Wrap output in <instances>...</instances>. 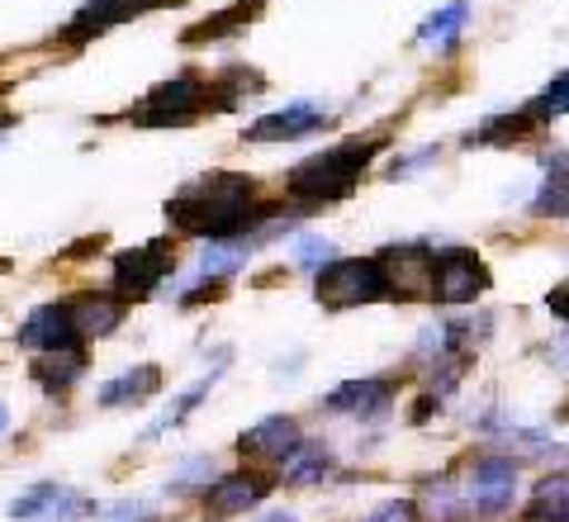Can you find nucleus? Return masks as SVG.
Returning a JSON list of instances; mask_svg holds the SVG:
<instances>
[{"label":"nucleus","instance_id":"obj_16","mask_svg":"<svg viewBox=\"0 0 569 522\" xmlns=\"http://www.w3.org/2000/svg\"><path fill=\"white\" fill-rule=\"evenodd\" d=\"M162 390V366H133L100 385V404L104 408H123V404H148Z\"/></svg>","mask_w":569,"mask_h":522},{"label":"nucleus","instance_id":"obj_35","mask_svg":"<svg viewBox=\"0 0 569 522\" xmlns=\"http://www.w3.org/2000/svg\"><path fill=\"white\" fill-rule=\"evenodd\" d=\"M0 427H6V408H0Z\"/></svg>","mask_w":569,"mask_h":522},{"label":"nucleus","instance_id":"obj_7","mask_svg":"<svg viewBox=\"0 0 569 522\" xmlns=\"http://www.w3.org/2000/svg\"><path fill=\"white\" fill-rule=\"evenodd\" d=\"M512 499H518V465L503 456H485L470 475V509L485 518H498L512 509Z\"/></svg>","mask_w":569,"mask_h":522},{"label":"nucleus","instance_id":"obj_23","mask_svg":"<svg viewBox=\"0 0 569 522\" xmlns=\"http://www.w3.org/2000/svg\"><path fill=\"white\" fill-rule=\"evenodd\" d=\"M219 375H223V371H209V375H204V381H194V385H190V390L181 394V400H176V404H171V408L162 413V418H157V423L148 427V437H162V432H171V427H181V423L190 418V413H194V404H200V400H209V390H213V385H219Z\"/></svg>","mask_w":569,"mask_h":522},{"label":"nucleus","instance_id":"obj_3","mask_svg":"<svg viewBox=\"0 0 569 522\" xmlns=\"http://www.w3.org/2000/svg\"><path fill=\"white\" fill-rule=\"evenodd\" d=\"M313 295L323 309H356V304L389 299V285L376 257H332L318 266Z\"/></svg>","mask_w":569,"mask_h":522},{"label":"nucleus","instance_id":"obj_29","mask_svg":"<svg viewBox=\"0 0 569 522\" xmlns=\"http://www.w3.org/2000/svg\"><path fill=\"white\" fill-rule=\"evenodd\" d=\"M422 499H427V513H432L437 522H447L456 513V503H451V484L447 480H427L422 484Z\"/></svg>","mask_w":569,"mask_h":522},{"label":"nucleus","instance_id":"obj_14","mask_svg":"<svg viewBox=\"0 0 569 522\" xmlns=\"http://www.w3.org/2000/svg\"><path fill=\"white\" fill-rule=\"evenodd\" d=\"M299 442H305V437H299V423L284 418V413H271V418H261V423H252V427L242 432L238 452L242 456H257V461H284Z\"/></svg>","mask_w":569,"mask_h":522},{"label":"nucleus","instance_id":"obj_33","mask_svg":"<svg viewBox=\"0 0 569 522\" xmlns=\"http://www.w3.org/2000/svg\"><path fill=\"white\" fill-rule=\"evenodd\" d=\"M295 257H299V266H323V262H332V243L328 238H299Z\"/></svg>","mask_w":569,"mask_h":522},{"label":"nucleus","instance_id":"obj_6","mask_svg":"<svg viewBox=\"0 0 569 522\" xmlns=\"http://www.w3.org/2000/svg\"><path fill=\"white\" fill-rule=\"evenodd\" d=\"M171 272H176V252H171L167 238L129 247V252H114V295L123 304H129V299H148Z\"/></svg>","mask_w":569,"mask_h":522},{"label":"nucleus","instance_id":"obj_19","mask_svg":"<svg viewBox=\"0 0 569 522\" xmlns=\"http://www.w3.org/2000/svg\"><path fill=\"white\" fill-rule=\"evenodd\" d=\"M86 513H96V503L77 494V490H67V484H52L48 499L39 503V513H33V522H81Z\"/></svg>","mask_w":569,"mask_h":522},{"label":"nucleus","instance_id":"obj_22","mask_svg":"<svg viewBox=\"0 0 569 522\" xmlns=\"http://www.w3.org/2000/svg\"><path fill=\"white\" fill-rule=\"evenodd\" d=\"M257 10H261V0H252V6H247V0H238L233 10L209 14L204 24H194V29L186 33V43H213V39H223V33H233V29H247V20H252Z\"/></svg>","mask_w":569,"mask_h":522},{"label":"nucleus","instance_id":"obj_25","mask_svg":"<svg viewBox=\"0 0 569 522\" xmlns=\"http://www.w3.org/2000/svg\"><path fill=\"white\" fill-rule=\"evenodd\" d=\"M565 105H569V77H565V71H556V81H550L546 91L527 105V115H531V124H541V119H560V115H565Z\"/></svg>","mask_w":569,"mask_h":522},{"label":"nucleus","instance_id":"obj_11","mask_svg":"<svg viewBox=\"0 0 569 522\" xmlns=\"http://www.w3.org/2000/svg\"><path fill=\"white\" fill-rule=\"evenodd\" d=\"M162 6H186V0H86L77 10V20L67 24V39H91V33H104L123 20H138L148 10H162Z\"/></svg>","mask_w":569,"mask_h":522},{"label":"nucleus","instance_id":"obj_5","mask_svg":"<svg viewBox=\"0 0 569 522\" xmlns=\"http://www.w3.org/2000/svg\"><path fill=\"white\" fill-rule=\"evenodd\" d=\"M489 290V272L485 262L466 247H447L432 252V272H427V299L437 304H475Z\"/></svg>","mask_w":569,"mask_h":522},{"label":"nucleus","instance_id":"obj_9","mask_svg":"<svg viewBox=\"0 0 569 522\" xmlns=\"http://www.w3.org/2000/svg\"><path fill=\"white\" fill-rule=\"evenodd\" d=\"M271 494V480L257 475V471H238V475H223L209 484L204 494V518L209 522H223V518H238L247 509H257V503Z\"/></svg>","mask_w":569,"mask_h":522},{"label":"nucleus","instance_id":"obj_24","mask_svg":"<svg viewBox=\"0 0 569 522\" xmlns=\"http://www.w3.org/2000/svg\"><path fill=\"white\" fill-rule=\"evenodd\" d=\"M565 503H569V490H565V475H550L537 484V499L527 509V522H565Z\"/></svg>","mask_w":569,"mask_h":522},{"label":"nucleus","instance_id":"obj_26","mask_svg":"<svg viewBox=\"0 0 569 522\" xmlns=\"http://www.w3.org/2000/svg\"><path fill=\"white\" fill-rule=\"evenodd\" d=\"M242 257H247V252H242L238 243H209V247H204V257H200V276L223 280L228 272H238Z\"/></svg>","mask_w":569,"mask_h":522},{"label":"nucleus","instance_id":"obj_21","mask_svg":"<svg viewBox=\"0 0 569 522\" xmlns=\"http://www.w3.org/2000/svg\"><path fill=\"white\" fill-rule=\"evenodd\" d=\"M466 14H470V0H451V6H441L437 14H427V20H422L418 43H441V48H451L456 33H460V24H466Z\"/></svg>","mask_w":569,"mask_h":522},{"label":"nucleus","instance_id":"obj_36","mask_svg":"<svg viewBox=\"0 0 569 522\" xmlns=\"http://www.w3.org/2000/svg\"><path fill=\"white\" fill-rule=\"evenodd\" d=\"M0 124H6V115H0Z\"/></svg>","mask_w":569,"mask_h":522},{"label":"nucleus","instance_id":"obj_10","mask_svg":"<svg viewBox=\"0 0 569 522\" xmlns=\"http://www.w3.org/2000/svg\"><path fill=\"white\" fill-rule=\"evenodd\" d=\"M380 272L389 285V299H422L427 295V272H432V252L427 247H385L380 252Z\"/></svg>","mask_w":569,"mask_h":522},{"label":"nucleus","instance_id":"obj_4","mask_svg":"<svg viewBox=\"0 0 569 522\" xmlns=\"http://www.w3.org/2000/svg\"><path fill=\"white\" fill-rule=\"evenodd\" d=\"M204 110H213L209 105V86L194 77V71H181L176 81H162L157 91L142 96V105L129 115L133 124H142V129H176V124H190V119H200Z\"/></svg>","mask_w":569,"mask_h":522},{"label":"nucleus","instance_id":"obj_17","mask_svg":"<svg viewBox=\"0 0 569 522\" xmlns=\"http://www.w3.org/2000/svg\"><path fill=\"white\" fill-rule=\"evenodd\" d=\"M81 371H86V352L62 347V352H43L39 362H33V381H39L48 394H62L81 381Z\"/></svg>","mask_w":569,"mask_h":522},{"label":"nucleus","instance_id":"obj_12","mask_svg":"<svg viewBox=\"0 0 569 522\" xmlns=\"http://www.w3.org/2000/svg\"><path fill=\"white\" fill-rule=\"evenodd\" d=\"M328 124V115L318 105L299 100V105H284V110H271L261 115L257 124H247L242 142H290V138H305V134H318Z\"/></svg>","mask_w":569,"mask_h":522},{"label":"nucleus","instance_id":"obj_27","mask_svg":"<svg viewBox=\"0 0 569 522\" xmlns=\"http://www.w3.org/2000/svg\"><path fill=\"white\" fill-rule=\"evenodd\" d=\"M565 214V152L556 157H546V186H541V200H537V214Z\"/></svg>","mask_w":569,"mask_h":522},{"label":"nucleus","instance_id":"obj_30","mask_svg":"<svg viewBox=\"0 0 569 522\" xmlns=\"http://www.w3.org/2000/svg\"><path fill=\"white\" fill-rule=\"evenodd\" d=\"M48 490H52V480H43V484H33V490H29V494H20V499H14V503H10V518H14V522H33V513H39V503L48 499Z\"/></svg>","mask_w":569,"mask_h":522},{"label":"nucleus","instance_id":"obj_18","mask_svg":"<svg viewBox=\"0 0 569 522\" xmlns=\"http://www.w3.org/2000/svg\"><path fill=\"white\" fill-rule=\"evenodd\" d=\"M280 465H284V480H290V484H318L332 471V452L323 442H299Z\"/></svg>","mask_w":569,"mask_h":522},{"label":"nucleus","instance_id":"obj_32","mask_svg":"<svg viewBox=\"0 0 569 522\" xmlns=\"http://www.w3.org/2000/svg\"><path fill=\"white\" fill-rule=\"evenodd\" d=\"M366 522H418V503L413 499H389Z\"/></svg>","mask_w":569,"mask_h":522},{"label":"nucleus","instance_id":"obj_20","mask_svg":"<svg viewBox=\"0 0 569 522\" xmlns=\"http://www.w3.org/2000/svg\"><path fill=\"white\" fill-rule=\"evenodd\" d=\"M527 129H531V115L527 110H518V115H493V119H485L470 134V148H508V142H518Z\"/></svg>","mask_w":569,"mask_h":522},{"label":"nucleus","instance_id":"obj_8","mask_svg":"<svg viewBox=\"0 0 569 522\" xmlns=\"http://www.w3.org/2000/svg\"><path fill=\"white\" fill-rule=\"evenodd\" d=\"M332 413H351L361 423H380L389 408H395V381L385 375H366V381H342L328 400H323Z\"/></svg>","mask_w":569,"mask_h":522},{"label":"nucleus","instance_id":"obj_13","mask_svg":"<svg viewBox=\"0 0 569 522\" xmlns=\"http://www.w3.org/2000/svg\"><path fill=\"white\" fill-rule=\"evenodd\" d=\"M24 352H62V347H77V328H71V314L67 304H39L14 333Z\"/></svg>","mask_w":569,"mask_h":522},{"label":"nucleus","instance_id":"obj_34","mask_svg":"<svg viewBox=\"0 0 569 522\" xmlns=\"http://www.w3.org/2000/svg\"><path fill=\"white\" fill-rule=\"evenodd\" d=\"M261 522H299V518H295V513H266Z\"/></svg>","mask_w":569,"mask_h":522},{"label":"nucleus","instance_id":"obj_28","mask_svg":"<svg viewBox=\"0 0 569 522\" xmlns=\"http://www.w3.org/2000/svg\"><path fill=\"white\" fill-rule=\"evenodd\" d=\"M200 484H213V461L209 456H190L167 475V490H176V494H190V490H200Z\"/></svg>","mask_w":569,"mask_h":522},{"label":"nucleus","instance_id":"obj_31","mask_svg":"<svg viewBox=\"0 0 569 522\" xmlns=\"http://www.w3.org/2000/svg\"><path fill=\"white\" fill-rule=\"evenodd\" d=\"M100 522H148V503L119 499V503H110V509H100Z\"/></svg>","mask_w":569,"mask_h":522},{"label":"nucleus","instance_id":"obj_2","mask_svg":"<svg viewBox=\"0 0 569 522\" xmlns=\"http://www.w3.org/2000/svg\"><path fill=\"white\" fill-rule=\"evenodd\" d=\"M380 148H385V142L370 134V138H342V142H332V148L305 157L290 171V200H299V205H332V200H342V195L356 190V181L366 176L370 157H376Z\"/></svg>","mask_w":569,"mask_h":522},{"label":"nucleus","instance_id":"obj_15","mask_svg":"<svg viewBox=\"0 0 569 522\" xmlns=\"http://www.w3.org/2000/svg\"><path fill=\"white\" fill-rule=\"evenodd\" d=\"M71 314V328H77V337H110L119 333V323L129 318V304H123L119 295H77L67 304Z\"/></svg>","mask_w":569,"mask_h":522},{"label":"nucleus","instance_id":"obj_1","mask_svg":"<svg viewBox=\"0 0 569 522\" xmlns=\"http://www.w3.org/2000/svg\"><path fill=\"white\" fill-rule=\"evenodd\" d=\"M167 219L194 233V238H209V243H233L238 233H252L266 209L257 205V181L252 176H238V171H213L190 181L176 200H167Z\"/></svg>","mask_w":569,"mask_h":522}]
</instances>
